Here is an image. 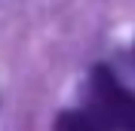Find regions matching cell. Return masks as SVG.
<instances>
[{"instance_id": "6da1fadb", "label": "cell", "mask_w": 135, "mask_h": 131, "mask_svg": "<svg viewBox=\"0 0 135 131\" xmlns=\"http://www.w3.org/2000/svg\"><path fill=\"white\" fill-rule=\"evenodd\" d=\"M92 107L114 131H135V91H129L104 64H98L89 76Z\"/></svg>"}, {"instance_id": "7a4b0ae2", "label": "cell", "mask_w": 135, "mask_h": 131, "mask_svg": "<svg viewBox=\"0 0 135 131\" xmlns=\"http://www.w3.org/2000/svg\"><path fill=\"white\" fill-rule=\"evenodd\" d=\"M52 131H114L95 110H65L55 116Z\"/></svg>"}]
</instances>
